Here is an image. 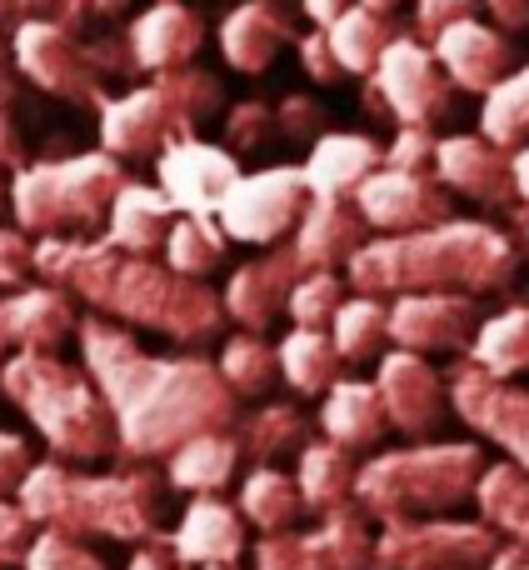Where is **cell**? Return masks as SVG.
Returning <instances> with one entry per match:
<instances>
[{"instance_id": "1", "label": "cell", "mask_w": 529, "mask_h": 570, "mask_svg": "<svg viewBox=\"0 0 529 570\" xmlns=\"http://www.w3.org/2000/svg\"><path fill=\"white\" fill-rule=\"evenodd\" d=\"M76 345L80 371L116 421V445L126 461H166L176 445L236 425L240 401L206 355H156L126 325L100 315H80Z\"/></svg>"}, {"instance_id": "2", "label": "cell", "mask_w": 529, "mask_h": 570, "mask_svg": "<svg viewBox=\"0 0 529 570\" xmlns=\"http://www.w3.org/2000/svg\"><path fill=\"white\" fill-rule=\"evenodd\" d=\"M36 276H46V285L66 291L70 301L90 305V315H100V321H116L126 331L130 325L156 331L186 345L190 355L220 341V331H226L216 285L176 276L156 256H120L100 236L36 240Z\"/></svg>"}, {"instance_id": "3", "label": "cell", "mask_w": 529, "mask_h": 570, "mask_svg": "<svg viewBox=\"0 0 529 570\" xmlns=\"http://www.w3.org/2000/svg\"><path fill=\"white\" fill-rule=\"evenodd\" d=\"M520 276V246L490 220H445L415 236H370L345 266V291L395 301V295H480L510 291Z\"/></svg>"}, {"instance_id": "4", "label": "cell", "mask_w": 529, "mask_h": 570, "mask_svg": "<svg viewBox=\"0 0 529 570\" xmlns=\"http://www.w3.org/2000/svg\"><path fill=\"white\" fill-rule=\"evenodd\" d=\"M30 531H56L70 541H120L146 546L160 535L166 511V475L150 465L126 471H76L60 461H36L16 491Z\"/></svg>"}, {"instance_id": "5", "label": "cell", "mask_w": 529, "mask_h": 570, "mask_svg": "<svg viewBox=\"0 0 529 570\" xmlns=\"http://www.w3.org/2000/svg\"><path fill=\"white\" fill-rule=\"evenodd\" d=\"M485 465L490 461L475 441H420L400 451H375L355 471V505L370 525L455 515L470 505Z\"/></svg>"}, {"instance_id": "6", "label": "cell", "mask_w": 529, "mask_h": 570, "mask_svg": "<svg viewBox=\"0 0 529 570\" xmlns=\"http://www.w3.org/2000/svg\"><path fill=\"white\" fill-rule=\"evenodd\" d=\"M0 395L36 425V435L50 445L60 465H90L120 455L116 421L80 365L60 361V355H6Z\"/></svg>"}, {"instance_id": "7", "label": "cell", "mask_w": 529, "mask_h": 570, "mask_svg": "<svg viewBox=\"0 0 529 570\" xmlns=\"http://www.w3.org/2000/svg\"><path fill=\"white\" fill-rule=\"evenodd\" d=\"M216 116H226L220 76L200 66L150 76L146 86H130L100 106V150L120 166L126 160H156L176 140L200 136V126H210Z\"/></svg>"}, {"instance_id": "8", "label": "cell", "mask_w": 529, "mask_h": 570, "mask_svg": "<svg viewBox=\"0 0 529 570\" xmlns=\"http://www.w3.org/2000/svg\"><path fill=\"white\" fill-rule=\"evenodd\" d=\"M126 180V166L106 150L26 160L6 186V206L16 230H36V240H90L106 226V210Z\"/></svg>"}, {"instance_id": "9", "label": "cell", "mask_w": 529, "mask_h": 570, "mask_svg": "<svg viewBox=\"0 0 529 570\" xmlns=\"http://www.w3.org/2000/svg\"><path fill=\"white\" fill-rule=\"evenodd\" d=\"M10 60L16 76L30 80L36 90L66 100V106H106L110 80H130L136 60H130L126 30H106V36H70L56 26H16L10 30Z\"/></svg>"}, {"instance_id": "10", "label": "cell", "mask_w": 529, "mask_h": 570, "mask_svg": "<svg viewBox=\"0 0 529 570\" xmlns=\"http://www.w3.org/2000/svg\"><path fill=\"white\" fill-rule=\"evenodd\" d=\"M256 570H375V531L360 505H340L330 515H315L310 531L260 535L250 546Z\"/></svg>"}, {"instance_id": "11", "label": "cell", "mask_w": 529, "mask_h": 570, "mask_svg": "<svg viewBox=\"0 0 529 570\" xmlns=\"http://www.w3.org/2000/svg\"><path fill=\"white\" fill-rule=\"evenodd\" d=\"M445 401L450 411L470 425L480 441L500 445L505 465L529 475V385L515 381H490L485 371H475L470 361H450V371H440Z\"/></svg>"}, {"instance_id": "12", "label": "cell", "mask_w": 529, "mask_h": 570, "mask_svg": "<svg viewBox=\"0 0 529 570\" xmlns=\"http://www.w3.org/2000/svg\"><path fill=\"white\" fill-rule=\"evenodd\" d=\"M365 90L375 96L380 116L395 120V130H405V126L430 130L435 120L455 116V86L445 80V70L435 66L430 46H425V40H415L410 30H405L400 40H390V46H385V56L375 60L370 86H365Z\"/></svg>"}, {"instance_id": "13", "label": "cell", "mask_w": 529, "mask_h": 570, "mask_svg": "<svg viewBox=\"0 0 529 570\" xmlns=\"http://www.w3.org/2000/svg\"><path fill=\"white\" fill-rule=\"evenodd\" d=\"M500 551L495 531L460 515L400 521L375 531V570H485Z\"/></svg>"}, {"instance_id": "14", "label": "cell", "mask_w": 529, "mask_h": 570, "mask_svg": "<svg viewBox=\"0 0 529 570\" xmlns=\"http://www.w3.org/2000/svg\"><path fill=\"white\" fill-rule=\"evenodd\" d=\"M305 200V176L300 166H264V170H240V180L226 190L216 210V226L226 240H246V246H280L295 230Z\"/></svg>"}, {"instance_id": "15", "label": "cell", "mask_w": 529, "mask_h": 570, "mask_svg": "<svg viewBox=\"0 0 529 570\" xmlns=\"http://www.w3.org/2000/svg\"><path fill=\"white\" fill-rule=\"evenodd\" d=\"M355 216L370 236H415L455 220V196L430 176V170H375L350 196Z\"/></svg>"}, {"instance_id": "16", "label": "cell", "mask_w": 529, "mask_h": 570, "mask_svg": "<svg viewBox=\"0 0 529 570\" xmlns=\"http://www.w3.org/2000/svg\"><path fill=\"white\" fill-rule=\"evenodd\" d=\"M480 331V301L470 295H395L385 301V341L420 361L455 355L460 361Z\"/></svg>"}, {"instance_id": "17", "label": "cell", "mask_w": 529, "mask_h": 570, "mask_svg": "<svg viewBox=\"0 0 529 570\" xmlns=\"http://www.w3.org/2000/svg\"><path fill=\"white\" fill-rule=\"evenodd\" d=\"M240 180V160L230 156L220 140H176L156 156V190L170 200L176 216L190 220H216L226 190Z\"/></svg>"}, {"instance_id": "18", "label": "cell", "mask_w": 529, "mask_h": 570, "mask_svg": "<svg viewBox=\"0 0 529 570\" xmlns=\"http://www.w3.org/2000/svg\"><path fill=\"white\" fill-rule=\"evenodd\" d=\"M375 395H380V411L385 425L400 431L410 445L435 441V431L445 425L450 415V401H445V381L430 361L410 351H385L375 361Z\"/></svg>"}, {"instance_id": "19", "label": "cell", "mask_w": 529, "mask_h": 570, "mask_svg": "<svg viewBox=\"0 0 529 570\" xmlns=\"http://www.w3.org/2000/svg\"><path fill=\"white\" fill-rule=\"evenodd\" d=\"M430 56H435V66L445 70V80L455 86V96L465 90V96H480V100L520 66V60H515V40L480 16L445 26L440 36L430 40Z\"/></svg>"}, {"instance_id": "20", "label": "cell", "mask_w": 529, "mask_h": 570, "mask_svg": "<svg viewBox=\"0 0 529 570\" xmlns=\"http://www.w3.org/2000/svg\"><path fill=\"white\" fill-rule=\"evenodd\" d=\"M430 176L440 180L450 196H465V200H475V206H490V210L515 206L510 150L490 146L480 130H460V136H435Z\"/></svg>"}, {"instance_id": "21", "label": "cell", "mask_w": 529, "mask_h": 570, "mask_svg": "<svg viewBox=\"0 0 529 570\" xmlns=\"http://www.w3.org/2000/svg\"><path fill=\"white\" fill-rule=\"evenodd\" d=\"M300 276H305V266L295 261L290 240H280V246H270L264 256L230 271L226 291H220V311H226V321H236L246 335H264L285 315V301H290V291Z\"/></svg>"}, {"instance_id": "22", "label": "cell", "mask_w": 529, "mask_h": 570, "mask_svg": "<svg viewBox=\"0 0 529 570\" xmlns=\"http://www.w3.org/2000/svg\"><path fill=\"white\" fill-rule=\"evenodd\" d=\"M80 311L56 285H20L0 295V351L10 355H56L76 341Z\"/></svg>"}, {"instance_id": "23", "label": "cell", "mask_w": 529, "mask_h": 570, "mask_svg": "<svg viewBox=\"0 0 529 570\" xmlns=\"http://www.w3.org/2000/svg\"><path fill=\"white\" fill-rule=\"evenodd\" d=\"M126 46L136 60V76H170V70L196 66L206 46V20L186 0H156L126 26Z\"/></svg>"}, {"instance_id": "24", "label": "cell", "mask_w": 529, "mask_h": 570, "mask_svg": "<svg viewBox=\"0 0 529 570\" xmlns=\"http://www.w3.org/2000/svg\"><path fill=\"white\" fill-rule=\"evenodd\" d=\"M166 551L176 556L180 570L240 566V556L250 551V535L236 505H226L220 495H196L180 515V525L166 535Z\"/></svg>"}, {"instance_id": "25", "label": "cell", "mask_w": 529, "mask_h": 570, "mask_svg": "<svg viewBox=\"0 0 529 570\" xmlns=\"http://www.w3.org/2000/svg\"><path fill=\"white\" fill-rule=\"evenodd\" d=\"M300 26L280 0H240L226 20H220V56L240 76H264L285 46H295Z\"/></svg>"}, {"instance_id": "26", "label": "cell", "mask_w": 529, "mask_h": 570, "mask_svg": "<svg viewBox=\"0 0 529 570\" xmlns=\"http://www.w3.org/2000/svg\"><path fill=\"white\" fill-rule=\"evenodd\" d=\"M370 240L365 220L355 216L350 200H330V196H310L290 230V250L305 271H340L350 266V256Z\"/></svg>"}, {"instance_id": "27", "label": "cell", "mask_w": 529, "mask_h": 570, "mask_svg": "<svg viewBox=\"0 0 529 570\" xmlns=\"http://www.w3.org/2000/svg\"><path fill=\"white\" fill-rule=\"evenodd\" d=\"M380 166H385V146L375 136H360V130H325L310 146V156L300 160V176H305L310 196L350 200Z\"/></svg>"}, {"instance_id": "28", "label": "cell", "mask_w": 529, "mask_h": 570, "mask_svg": "<svg viewBox=\"0 0 529 570\" xmlns=\"http://www.w3.org/2000/svg\"><path fill=\"white\" fill-rule=\"evenodd\" d=\"M170 226H176L170 200L160 196L156 186H146V180H126V186L116 190V200H110V210H106L100 240H106L110 250H120V256H146L150 261L160 246H166Z\"/></svg>"}, {"instance_id": "29", "label": "cell", "mask_w": 529, "mask_h": 570, "mask_svg": "<svg viewBox=\"0 0 529 570\" xmlns=\"http://www.w3.org/2000/svg\"><path fill=\"white\" fill-rule=\"evenodd\" d=\"M230 441H236L240 461H250L256 471L275 465L280 471L285 455H300L305 445L315 441L310 435V421H305L300 405L290 401H260L256 411H240L236 425H230Z\"/></svg>"}, {"instance_id": "30", "label": "cell", "mask_w": 529, "mask_h": 570, "mask_svg": "<svg viewBox=\"0 0 529 570\" xmlns=\"http://www.w3.org/2000/svg\"><path fill=\"white\" fill-rule=\"evenodd\" d=\"M385 435H390V425H385L375 385L340 375L320 401V441H330V445H340V451L355 455V451H375Z\"/></svg>"}, {"instance_id": "31", "label": "cell", "mask_w": 529, "mask_h": 570, "mask_svg": "<svg viewBox=\"0 0 529 570\" xmlns=\"http://www.w3.org/2000/svg\"><path fill=\"white\" fill-rule=\"evenodd\" d=\"M475 511H480V525L495 531L500 546H520L529 551V475L515 471L505 461H490L475 481Z\"/></svg>"}, {"instance_id": "32", "label": "cell", "mask_w": 529, "mask_h": 570, "mask_svg": "<svg viewBox=\"0 0 529 570\" xmlns=\"http://www.w3.org/2000/svg\"><path fill=\"white\" fill-rule=\"evenodd\" d=\"M355 471H360V461H355L350 451H340V445L330 441H310L300 455H295V491H300V505L305 515H330L340 511V505L355 501Z\"/></svg>"}, {"instance_id": "33", "label": "cell", "mask_w": 529, "mask_h": 570, "mask_svg": "<svg viewBox=\"0 0 529 570\" xmlns=\"http://www.w3.org/2000/svg\"><path fill=\"white\" fill-rule=\"evenodd\" d=\"M465 361H470L475 371H485L490 381H515V375H525L529 371V301H515V305H505L500 315L480 321Z\"/></svg>"}, {"instance_id": "34", "label": "cell", "mask_w": 529, "mask_h": 570, "mask_svg": "<svg viewBox=\"0 0 529 570\" xmlns=\"http://www.w3.org/2000/svg\"><path fill=\"white\" fill-rule=\"evenodd\" d=\"M236 465H240V451L230 441V431H216V435H196V441L176 445L166 455V485L186 495H216L236 481Z\"/></svg>"}, {"instance_id": "35", "label": "cell", "mask_w": 529, "mask_h": 570, "mask_svg": "<svg viewBox=\"0 0 529 570\" xmlns=\"http://www.w3.org/2000/svg\"><path fill=\"white\" fill-rule=\"evenodd\" d=\"M405 26L395 16H375V10L350 6L340 20L325 26V40H330V56L340 66V76H370L375 60L385 56L390 40H400Z\"/></svg>"}, {"instance_id": "36", "label": "cell", "mask_w": 529, "mask_h": 570, "mask_svg": "<svg viewBox=\"0 0 529 570\" xmlns=\"http://www.w3.org/2000/svg\"><path fill=\"white\" fill-rule=\"evenodd\" d=\"M236 511H240V521L256 525L260 535H280V531H295V525H300L305 505H300V491H295L290 475L264 465V471H250L246 481H240Z\"/></svg>"}, {"instance_id": "37", "label": "cell", "mask_w": 529, "mask_h": 570, "mask_svg": "<svg viewBox=\"0 0 529 570\" xmlns=\"http://www.w3.org/2000/svg\"><path fill=\"white\" fill-rule=\"evenodd\" d=\"M275 371L295 395H325L340 381V355L325 331H290L275 345Z\"/></svg>"}, {"instance_id": "38", "label": "cell", "mask_w": 529, "mask_h": 570, "mask_svg": "<svg viewBox=\"0 0 529 570\" xmlns=\"http://www.w3.org/2000/svg\"><path fill=\"white\" fill-rule=\"evenodd\" d=\"M216 371L236 401H264V395L275 391V381H280V371H275V345L264 341V335H246V331L220 341Z\"/></svg>"}, {"instance_id": "39", "label": "cell", "mask_w": 529, "mask_h": 570, "mask_svg": "<svg viewBox=\"0 0 529 570\" xmlns=\"http://www.w3.org/2000/svg\"><path fill=\"white\" fill-rule=\"evenodd\" d=\"M226 246L230 240L220 236L216 220H190V216H176V226L166 230V246H160V266L176 271L186 281H206L220 271L226 261Z\"/></svg>"}, {"instance_id": "40", "label": "cell", "mask_w": 529, "mask_h": 570, "mask_svg": "<svg viewBox=\"0 0 529 570\" xmlns=\"http://www.w3.org/2000/svg\"><path fill=\"white\" fill-rule=\"evenodd\" d=\"M325 335H330L340 361H380L390 351V341H385V301H375V295H345V305L330 315Z\"/></svg>"}, {"instance_id": "41", "label": "cell", "mask_w": 529, "mask_h": 570, "mask_svg": "<svg viewBox=\"0 0 529 570\" xmlns=\"http://www.w3.org/2000/svg\"><path fill=\"white\" fill-rule=\"evenodd\" d=\"M480 136L500 150L529 146V66H515L480 106Z\"/></svg>"}, {"instance_id": "42", "label": "cell", "mask_w": 529, "mask_h": 570, "mask_svg": "<svg viewBox=\"0 0 529 570\" xmlns=\"http://www.w3.org/2000/svg\"><path fill=\"white\" fill-rule=\"evenodd\" d=\"M345 281L330 276V271H305L300 281H295L290 301H285V315L295 321V331H325L330 325V315L345 305Z\"/></svg>"}, {"instance_id": "43", "label": "cell", "mask_w": 529, "mask_h": 570, "mask_svg": "<svg viewBox=\"0 0 529 570\" xmlns=\"http://www.w3.org/2000/svg\"><path fill=\"white\" fill-rule=\"evenodd\" d=\"M275 140V106L270 100H236L220 116V146L230 156H246V150H264Z\"/></svg>"}, {"instance_id": "44", "label": "cell", "mask_w": 529, "mask_h": 570, "mask_svg": "<svg viewBox=\"0 0 529 570\" xmlns=\"http://www.w3.org/2000/svg\"><path fill=\"white\" fill-rule=\"evenodd\" d=\"M26 570H110L90 551L86 541H70V535H56V531H36L26 546Z\"/></svg>"}, {"instance_id": "45", "label": "cell", "mask_w": 529, "mask_h": 570, "mask_svg": "<svg viewBox=\"0 0 529 570\" xmlns=\"http://www.w3.org/2000/svg\"><path fill=\"white\" fill-rule=\"evenodd\" d=\"M275 136L295 140V146H315L325 136V106L305 90H290V96L275 100Z\"/></svg>"}, {"instance_id": "46", "label": "cell", "mask_w": 529, "mask_h": 570, "mask_svg": "<svg viewBox=\"0 0 529 570\" xmlns=\"http://www.w3.org/2000/svg\"><path fill=\"white\" fill-rule=\"evenodd\" d=\"M475 10H480V0H410V26H405V30H410L415 40H425V46H430L445 26L470 20Z\"/></svg>"}, {"instance_id": "47", "label": "cell", "mask_w": 529, "mask_h": 570, "mask_svg": "<svg viewBox=\"0 0 529 570\" xmlns=\"http://www.w3.org/2000/svg\"><path fill=\"white\" fill-rule=\"evenodd\" d=\"M36 276V240L16 226H0V291H20Z\"/></svg>"}, {"instance_id": "48", "label": "cell", "mask_w": 529, "mask_h": 570, "mask_svg": "<svg viewBox=\"0 0 529 570\" xmlns=\"http://www.w3.org/2000/svg\"><path fill=\"white\" fill-rule=\"evenodd\" d=\"M430 160H435V130L405 126L385 146V170H430Z\"/></svg>"}, {"instance_id": "49", "label": "cell", "mask_w": 529, "mask_h": 570, "mask_svg": "<svg viewBox=\"0 0 529 570\" xmlns=\"http://www.w3.org/2000/svg\"><path fill=\"white\" fill-rule=\"evenodd\" d=\"M295 56H300V70L315 80V86H340V66H335L330 56V40H325V30H300L295 36Z\"/></svg>"}, {"instance_id": "50", "label": "cell", "mask_w": 529, "mask_h": 570, "mask_svg": "<svg viewBox=\"0 0 529 570\" xmlns=\"http://www.w3.org/2000/svg\"><path fill=\"white\" fill-rule=\"evenodd\" d=\"M30 521L20 515L16 501H0V570H16L26 561V546H30Z\"/></svg>"}, {"instance_id": "51", "label": "cell", "mask_w": 529, "mask_h": 570, "mask_svg": "<svg viewBox=\"0 0 529 570\" xmlns=\"http://www.w3.org/2000/svg\"><path fill=\"white\" fill-rule=\"evenodd\" d=\"M30 445L16 431H0V501H16L20 481L30 475Z\"/></svg>"}, {"instance_id": "52", "label": "cell", "mask_w": 529, "mask_h": 570, "mask_svg": "<svg viewBox=\"0 0 529 570\" xmlns=\"http://www.w3.org/2000/svg\"><path fill=\"white\" fill-rule=\"evenodd\" d=\"M20 166H26V140H20L16 120L0 110V176H16Z\"/></svg>"}, {"instance_id": "53", "label": "cell", "mask_w": 529, "mask_h": 570, "mask_svg": "<svg viewBox=\"0 0 529 570\" xmlns=\"http://www.w3.org/2000/svg\"><path fill=\"white\" fill-rule=\"evenodd\" d=\"M485 10H490V26L495 30H529V0H480Z\"/></svg>"}, {"instance_id": "54", "label": "cell", "mask_w": 529, "mask_h": 570, "mask_svg": "<svg viewBox=\"0 0 529 570\" xmlns=\"http://www.w3.org/2000/svg\"><path fill=\"white\" fill-rule=\"evenodd\" d=\"M126 570H180V566H176V556L166 551V535H156V541L136 546V556H130Z\"/></svg>"}, {"instance_id": "55", "label": "cell", "mask_w": 529, "mask_h": 570, "mask_svg": "<svg viewBox=\"0 0 529 570\" xmlns=\"http://www.w3.org/2000/svg\"><path fill=\"white\" fill-rule=\"evenodd\" d=\"M350 6H355V0H305V16L315 20V30H325L330 20H340Z\"/></svg>"}, {"instance_id": "56", "label": "cell", "mask_w": 529, "mask_h": 570, "mask_svg": "<svg viewBox=\"0 0 529 570\" xmlns=\"http://www.w3.org/2000/svg\"><path fill=\"white\" fill-rule=\"evenodd\" d=\"M20 96V76H16V60H10V46L0 40V110Z\"/></svg>"}, {"instance_id": "57", "label": "cell", "mask_w": 529, "mask_h": 570, "mask_svg": "<svg viewBox=\"0 0 529 570\" xmlns=\"http://www.w3.org/2000/svg\"><path fill=\"white\" fill-rule=\"evenodd\" d=\"M485 570H529V551H520V546H500Z\"/></svg>"}, {"instance_id": "58", "label": "cell", "mask_w": 529, "mask_h": 570, "mask_svg": "<svg viewBox=\"0 0 529 570\" xmlns=\"http://www.w3.org/2000/svg\"><path fill=\"white\" fill-rule=\"evenodd\" d=\"M510 170H515V200H525L529 206V146H520L510 156Z\"/></svg>"}, {"instance_id": "59", "label": "cell", "mask_w": 529, "mask_h": 570, "mask_svg": "<svg viewBox=\"0 0 529 570\" xmlns=\"http://www.w3.org/2000/svg\"><path fill=\"white\" fill-rule=\"evenodd\" d=\"M86 6H90V16L96 20H110V16H120V10H130L136 0H86Z\"/></svg>"}, {"instance_id": "60", "label": "cell", "mask_w": 529, "mask_h": 570, "mask_svg": "<svg viewBox=\"0 0 529 570\" xmlns=\"http://www.w3.org/2000/svg\"><path fill=\"white\" fill-rule=\"evenodd\" d=\"M355 6H360V10H375V16H395L405 0H355Z\"/></svg>"}, {"instance_id": "61", "label": "cell", "mask_w": 529, "mask_h": 570, "mask_svg": "<svg viewBox=\"0 0 529 570\" xmlns=\"http://www.w3.org/2000/svg\"><path fill=\"white\" fill-rule=\"evenodd\" d=\"M6 216H10V206H6V180H0V226H6Z\"/></svg>"}, {"instance_id": "62", "label": "cell", "mask_w": 529, "mask_h": 570, "mask_svg": "<svg viewBox=\"0 0 529 570\" xmlns=\"http://www.w3.org/2000/svg\"><path fill=\"white\" fill-rule=\"evenodd\" d=\"M520 230H525V246H529V210H525V220H520Z\"/></svg>"}, {"instance_id": "63", "label": "cell", "mask_w": 529, "mask_h": 570, "mask_svg": "<svg viewBox=\"0 0 529 570\" xmlns=\"http://www.w3.org/2000/svg\"><path fill=\"white\" fill-rule=\"evenodd\" d=\"M200 570H240V566H200Z\"/></svg>"}, {"instance_id": "64", "label": "cell", "mask_w": 529, "mask_h": 570, "mask_svg": "<svg viewBox=\"0 0 529 570\" xmlns=\"http://www.w3.org/2000/svg\"><path fill=\"white\" fill-rule=\"evenodd\" d=\"M0 361H6V351H0Z\"/></svg>"}]
</instances>
